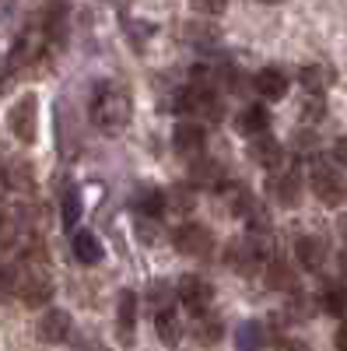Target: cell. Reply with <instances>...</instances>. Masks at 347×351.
Masks as SVG:
<instances>
[{
    "instance_id": "obj_39",
    "label": "cell",
    "mask_w": 347,
    "mask_h": 351,
    "mask_svg": "<svg viewBox=\"0 0 347 351\" xmlns=\"http://www.w3.org/2000/svg\"><path fill=\"white\" fill-rule=\"evenodd\" d=\"M193 11L196 14H224V4H218V0L214 4H204V0H200V4H193Z\"/></svg>"
},
{
    "instance_id": "obj_14",
    "label": "cell",
    "mask_w": 347,
    "mask_h": 351,
    "mask_svg": "<svg viewBox=\"0 0 347 351\" xmlns=\"http://www.w3.org/2000/svg\"><path fill=\"white\" fill-rule=\"evenodd\" d=\"M172 144H176V152L186 155V158H204V148H207V134L200 123H179L176 134H172Z\"/></svg>"
},
{
    "instance_id": "obj_22",
    "label": "cell",
    "mask_w": 347,
    "mask_h": 351,
    "mask_svg": "<svg viewBox=\"0 0 347 351\" xmlns=\"http://www.w3.org/2000/svg\"><path fill=\"white\" fill-rule=\"evenodd\" d=\"M264 278H267V285L277 288V291H295V288H298V278H295V271H292V263L281 260V256H270V260H267Z\"/></svg>"
},
{
    "instance_id": "obj_1",
    "label": "cell",
    "mask_w": 347,
    "mask_h": 351,
    "mask_svg": "<svg viewBox=\"0 0 347 351\" xmlns=\"http://www.w3.org/2000/svg\"><path fill=\"white\" fill-rule=\"evenodd\" d=\"M88 109H92V120L99 130L105 134H120L130 127V116H133V99L123 84L116 81H99L92 84V95H88Z\"/></svg>"
},
{
    "instance_id": "obj_23",
    "label": "cell",
    "mask_w": 347,
    "mask_h": 351,
    "mask_svg": "<svg viewBox=\"0 0 347 351\" xmlns=\"http://www.w3.org/2000/svg\"><path fill=\"white\" fill-rule=\"evenodd\" d=\"M190 186L193 190H214V186H221V165L214 158H196L190 165Z\"/></svg>"
},
{
    "instance_id": "obj_13",
    "label": "cell",
    "mask_w": 347,
    "mask_h": 351,
    "mask_svg": "<svg viewBox=\"0 0 347 351\" xmlns=\"http://www.w3.org/2000/svg\"><path fill=\"white\" fill-rule=\"evenodd\" d=\"M224 263H228L231 271H239V274H256L259 263H264V256L253 250L249 239H231L224 246Z\"/></svg>"
},
{
    "instance_id": "obj_26",
    "label": "cell",
    "mask_w": 347,
    "mask_h": 351,
    "mask_svg": "<svg viewBox=\"0 0 347 351\" xmlns=\"http://www.w3.org/2000/svg\"><path fill=\"white\" fill-rule=\"evenodd\" d=\"M298 81H302V88L309 92V99H323L326 84H330V71L320 67V64H305L302 74H298Z\"/></svg>"
},
{
    "instance_id": "obj_33",
    "label": "cell",
    "mask_w": 347,
    "mask_h": 351,
    "mask_svg": "<svg viewBox=\"0 0 347 351\" xmlns=\"http://www.w3.org/2000/svg\"><path fill=\"white\" fill-rule=\"evenodd\" d=\"M172 299H176V288H165L162 281H155V285L148 288V302L155 306V316H158V313H168V309H172Z\"/></svg>"
},
{
    "instance_id": "obj_19",
    "label": "cell",
    "mask_w": 347,
    "mask_h": 351,
    "mask_svg": "<svg viewBox=\"0 0 347 351\" xmlns=\"http://www.w3.org/2000/svg\"><path fill=\"white\" fill-rule=\"evenodd\" d=\"M224 208H228L231 215H239V218H249V215L259 208V200H256V193H253L246 183H228V186H224Z\"/></svg>"
},
{
    "instance_id": "obj_4",
    "label": "cell",
    "mask_w": 347,
    "mask_h": 351,
    "mask_svg": "<svg viewBox=\"0 0 347 351\" xmlns=\"http://www.w3.org/2000/svg\"><path fill=\"white\" fill-rule=\"evenodd\" d=\"M8 127L21 144H36L39 141V99L32 92H25L11 109H8Z\"/></svg>"
},
{
    "instance_id": "obj_28",
    "label": "cell",
    "mask_w": 347,
    "mask_h": 351,
    "mask_svg": "<svg viewBox=\"0 0 347 351\" xmlns=\"http://www.w3.org/2000/svg\"><path fill=\"white\" fill-rule=\"evenodd\" d=\"M67 32V8L64 4H49L46 8V21H42V36L53 39V43H60Z\"/></svg>"
},
{
    "instance_id": "obj_16",
    "label": "cell",
    "mask_w": 347,
    "mask_h": 351,
    "mask_svg": "<svg viewBox=\"0 0 347 351\" xmlns=\"http://www.w3.org/2000/svg\"><path fill=\"white\" fill-rule=\"evenodd\" d=\"M287 74L281 71V67H264V71H256L253 74V88L259 95H264L267 102H277V99H284L287 95Z\"/></svg>"
},
{
    "instance_id": "obj_2",
    "label": "cell",
    "mask_w": 347,
    "mask_h": 351,
    "mask_svg": "<svg viewBox=\"0 0 347 351\" xmlns=\"http://www.w3.org/2000/svg\"><path fill=\"white\" fill-rule=\"evenodd\" d=\"M176 112H193L196 120L221 123V120H224V102H221V95L214 92V84L193 81V84H186L183 92L176 95Z\"/></svg>"
},
{
    "instance_id": "obj_15",
    "label": "cell",
    "mask_w": 347,
    "mask_h": 351,
    "mask_svg": "<svg viewBox=\"0 0 347 351\" xmlns=\"http://www.w3.org/2000/svg\"><path fill=\"white\" fill-rule=\"evenodd\" d=\"M116 330H120L123 344H133V330H137V291L123 288L120 302H116Z\"/></svg>"
},
{
    "instance_id": "obj_25",
    "label": "cell",
    "mask_w": 347,
    "mask_h": 351,
    "mask_svg": "<svg viewBox=\"0 0 347 351\" xmlns=\"http://www.w3.org/2000/svg\"><path fill=\"white\" fill-rule=\"evenodd\" d=\"M155 330H158V341H162V344L176 348V344L183 341V324H179V313H176V309L158 313V316H155Z\"/></svg>"
},
{
    "instance_id": "obj_30",
    "label": "cell",
    "mask_w": 347,
    "mask_h": 351,
    "mask_svg": "<svg viewBox=\"0 0 347 351\" xmlns=\"http://www.w3.org/2000/svg\"><path fill=\"white\" fill-rule=\"evenodd\" d=\"M224 337V324L218 316H200L196 319V344H218Z\"/></svg>"
},
{
    "instance_id": "obj_24",
    "label": "cell",
    "mask_w": 347,
    "mask_h": 351,
    "mask_svg": "<svg viewBox=\"0 0 347 351\" xmlns=\"http://www.w3.org/2000/svg\"><path fill=\"white\" fill-rule=\"evenodd\" d=\"M320 306L330 316H344L347 313V285L344 281H326L320 291Z\"/></svg>"
},
{
    "instance_id": "obj_8",
    "label": "cell",
    "mask_w": 347,
    "mask_h": 351,
    "mask_svg": "<svg viewBox=\"0 0 347 351\" xmlns=\"http://www.w3.org/2000/svg\"><path fill=\"white\" fill-rule=\"evenodd\" d=\"M267 193L281 204V208H298V200H302V172L292 169V165L281 169V172H270Z\"/></svg>"
},
{
    "instance_id": "obj_27",
    "label": "cell",
    "mask_w": 347,
    "mask_h": 351,
    "mask_svg": "<svg viewBox=\"0 0 347 351\" xmlns=\"http://www.w3.org/2000/svg\"><path fill=\"white\" fill-rule=\"evenodd\" d=\"M36 56H39V36H36V32H25V36L14 43V49H11V71L28 67Z\"/></svg>"
},
{
    "instance_id": "obj_17",
    "label": "cell",
    "mask_w": 347,
    "mask_h": 351,
    "mask_svg": "<svg viewBox=\"0 0 347 351\" xmlns=\"http://www.w3.org/2000/svg\"><path fill=\"white\" fill-rule=\"evenodd\" d=\"M70 250H74V260H77V263H84V267H95V263H102V256H105L102 239L95 236V232H88V228L74 232Z\"/></svg>"
},
{
    "instance_id": "obj_42",
    "label": "cell",
    "mask_w": 347,
    "mask_h": 351,
    "mask_svg": "<svg viewBox=\"0 0 347 351\" xmlns=\"http://www.w3.org/2000/svg\"><path fill=\"white\" fill-rule=\"evenodd\" d=\"M340 228H344V236H347V218H344V225H340Z\"/></svg>"
},
{
    "instance_id": "obj_41",
    "label": "cell",
    "mask_w": 347,
    "mask_h": 351,
    "mask_svg": "<svg viewBox=\"0 0 347 351\" xmlns=\"http://www.w3.org/2000/svg\"><path fill=\"white\" fill-rule=\"evenodd\" d=\"M340 267H344V274H347V250L340 253Z\"/></svg>"
},
{
    "instance_id": "obj_7",
    "label": "cell",
    "mask_w": 347,
    "mask_h": 351,
    "mask_svg": "<svg viewBox=\"0 0 347 351\" xmlns=\"http://www.w3.org/2000/svg\"><path fill=\"white\" fill-rule=\"evenodd\" d=\"M176 299L193 313V316H204L207 306L214 302V285L200 274H179L176 281Z\"/></svg>"
},
{
    "instance_id": "obj_40",
    "label": "cell",
    "mask_w": 347,
    "mask_h": 351,
    "mask_svg": "<svg viewBox=\"0 0 347 351\" xmlns=\"http://www.w3.org/2000/svg\"><path fill=\"white\" fill-rule=\"evenodd\" d=\"M333 344H337V351H347V319L340 324V330L333 334Z\"/></svg>"
},
{
    "instance_id": "obj_10",
    "label": "cell",
    "mask_w": 347,
    "mask_h": 351,
    "mask_svg": "<svg viewBox=\"0 0 347 351\" xmlns=\"http://www.w3.org/2000/svg\"><path fill=\"white\" fill-rule=\"evenodd\" d=\"M0 186L11 193H32L36 190V165L28 158H8L0 165Z\"/></svg>"
},
{
    "instance_id": "obj_20",
    "label": "cell",
    "mask_w": 347,
    "mask_h": 351,
    "mask_svg": "<svg viewBox=\"0 0 347 351\" xmlns=\"http://www.w3.org/2000/svg\"><path fill=\"white\" fill-rule=\"evenodd\" d=\"M267 341H270V330L264 319H246L235 330V351H264Z\"/></svg>"
},
{
    "instance_id": "obj_3",
    "label": "cell",
    "mask_w": 347,
    "mask_h": 351,
    "mask_svg": "<svg viewBox=\"0 0 347 351\" xmlns=\"http://www.w3.org/2000/svg\"><path fill=\"white\" fill-rule=\"evenodd\" d=\"M309 183H312V193L320 197V204H326V208H337V204H344V197H347V183H344L340 169L323 162V158L312 162Z\"/></svg>"
},
{
    "instance_id": "obj_12",
    "label": "cell",
    "mask_w": 347,
    "mask_h": 351,
    "mask_svg": "<svg viewBox=\"0 0 347 351\" xmlns=\"http://www.w3.org/2000/svg\"><path fill=\"white\" fill-rule=\"evenodd\" d=\"M133 208H137V218L158 221L162 211L168 208V197H165V190L155 186V183H140V186L133 190Z\"/></svg>"
},
{
    "instance_id": "obj_31",
    "label": "cell",
    "mask_w": 347,
    "mask_h": 351,
    "mask_svg": "<svg viewBox=\"0 0 347 351\" xmlns=\"http://www.w3.org/2000/svg\"><path fill=\"white\" fill-rule=\"evenodd\" d=\"M18 232H21V225H18L14 208H8V204H0V243L11 246V243L18 239Z\"/></svg>"
},
{
    "instance_id": "obj_34",
    "label": "cell",
    "mask_w": 347,
    "mask_h": 351,
    "mask_svg": "<svg viewBox=\"0 0 347 351\" xmlns=\"http://www.w3.org/2000/svg\"><path fill=\"white\" fill-rule=\"evenodd\" d=\"M11 291H18V271L4 263V267H0V299H8Z\"/></svg>"
},
{
    "instance_id": "obj_5",
    "label": "cell",
    "mask_w": 347,
    "mask_h": 351,
    "mask_svg": "<svg viewBox=\"0 0 347 351\" xmlns=\"http://www.w3.org/2000/svg\"><path fill=\"white\" fill-rule=\"evenodd\" d=\"M172 246H176L183 256L193 260H207L214 253V232L200 221H183L176 232H172Z\"/></svg>"
},
{
    "instance_id": "obj_35",
    "label": "cell",
    "mask_w": 347,
    "mask_h": 351,
    "mask_svg": "<svg viewBox=\"0 0 347 351\" xmlns=\"http://www.w3.org/2000/svg\"><path fill=\"white\" fill-rule=\"evenodd\" d=\"M302 116H305V123L323 120V116H326V102H323V99H305V106H302Z\"/></svg>"
},
{
    "instance_id": "obj_9",
    "label": "cell",
    "mask_w": 347,
    "mask_h": 351,
    "mask_svg": "<svg viewBox=\"0 0 347 351\" xmlns=\"http://www.w3.org/2000/svg\"><path fill=\"white\" fill-rule=\"evenodd\" d=\"M74 334V316L67 309H46L39 316V327H36V337L42 344H67Z\"/></svg>"
},
{
    "instance_id": "obj_36",
    "label": "cell",
    "mask_w": 347,
    "mask_h": 351,
    "mask_svg": "<svg viewBox=\"0 0 347 351\" xmlns=\"http://www.w3.org/2000/svg\"><path fill=\"white\" fill-rule=\"evenodd\" d=\"M137 236H140V243H158V225L151 221V218H137Z\"/></svg>"
},
{
    "instance_id": "obj_21",
    "label": "cell",
    "mask_w": 347,
    "mask_h": 351,
    "mask_svg": "<svg viewBox=\"0 0 347 351\" xmlns=\"http://www.w3.org/2000/svg\"><path fill=\"white\" fill-rule=\"evenodd\" d=\"M235 127L253 141V137H264L267 130H270V112L264 109V106H246L239 116H235Z\"/></svg>"
},
{
    "instance_id": "obj_32",
    "label": "cell",
    "mask_w": 347,
    "mask_h": 351,
    "mask_svg": "<svg viewBox=\"0 0 347 351\" xmlns=\"http://www.w3.org/2000/svg\"><path fill=\"white\" fill-rule=\"evenodd\" d=\"M60 218H64V228H74L81 221V193L70 186L64 193V204H60Z\"/></svg>"
},
{
    "instance_id": "obj_18",
    "label": "cell",
    "mask_w": 347,
    "mask_h": 351,
    "mask_svg": "<svg viewBox=\"0 0 347 351\" xmlns=\"http://www.w3.org/2000/svg\"><path fill=\"white\" fill-rule=\"evenodd\" d=\"M295 256L305 271H323V263H326V239L323 236H302L295 243Z\"/></svg>"
},
{
    "instance_id": "obj_6",
    "label": "cell",
    "mask_w": 347,
    "mask_h": 351,
    "mask_svg": "<svg viewBox=\"0 0 347 351\" xmlns=\"http://www.w3.org/2000/svg\"><path fill=\"white\" fill-rule=\"evenodd\" d=\"M53 278L46 267H25L18 271V291L14 295L25 302V306H46L53 299Z\"/></svg>"
},
{
    "instance_id": "obj_11",
    "label": "cell",
    "mask_w": 347,
    "mask_h": 351,
    "mask_svg": "<svg viewBox=\"0 0 347 351\" xmlns=\"http://www.w3.org/2000/svg\"><path fill=\"white\" fill-rule=\"evenodd\" d=\"M246 155H249L253 165L267 169V172H281V169H284V144H281L277 137H270V134L253 137L249 148H246Z\"/></svg>"
},
{
    "instance_id": "obj_29",
    "label": "cell",
    "mask_w": 347,
    "mask_h": 351,
    "mask_svg": "<svg viewBox=\"0 0 347 351\" xmlns=\"http://www.w3.org/2000/svg\"><path fill=\"white\" fill-rule=\"evenodd\" d=\"M165 197H168V208L176 211V215H190V211L196 208L193 186H172V190H165Z\"/></svg>"
},
{
    "instance_id": "obj_38",
    "label": "cell",
    "mask_w": 347,
    "mask_h": 351,
    "mask_svg": "<svg viewBox=\"0 0 347 351\" xmlns=\"http://www.w3.org/2000/svg\"><path fill=\"white\" fill-rule=\"evenodd\" d=\"M277 351H312L305 341H298V337H284L281 344H277Z\"/></svg>"
},
{
    "instance_id": "obj_37",
    "label": "cell",
    "mask_w": 347,
    "mask_h": 351,
    "mask_svg": "<svg viewBox=\"0 0 347 351\" xmlns=\"http://www.w3.org/2000/svg\"><path fill=\"white\" fill-rule=\"evenodd\" d=\"M333 158H337V165H347V134L337 137V144H333Z\"/></svg>"
}]
</instances>
